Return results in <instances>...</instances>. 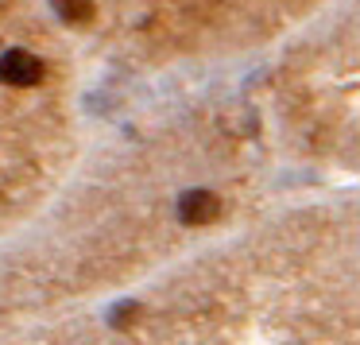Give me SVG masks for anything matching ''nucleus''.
I'll list each match as a JSON object with an SVG mask.
<instances>
[{"label": "nucleus", "instance_id": "20e7f679", "mask_svg": "<svg viewBox=\"0 0 360 345\" xmlns=\"http://www.w3.org/2000/svg\"><path fill=\"white\" fill-rule=\"evenodd\" d=\"M136 314H140V303H120V306H112V310H109V322H112V326H132Z\"/></svg>", "mask_w": 360, "mask_h": 345}, {"label": "nucleus", "instance_id": "f257e3e1", "mask_svg": "<svg viewBox=\"0 0 360 345\" xmlns=\"http://www.w3.org/2000/svg\"><path fill=\"white\" fill-rule=\"evenodd\" d=\"M0 82L4 86H35V82H43V58L32 55V51L24 47H12L0 55Z\"/></svg>", "mask_w": 360, "mask_h": 345}, {"label": "nucleus", "instance_id": "f03ea898", "mask_svg": "<svg viewBox=\"0 0 360 345\" xmlns=\"http://www.w3.org/2000/svg\"><path fill=\"white\" fill-rule=\"evenodd\" d=\"M217 218V194L205 187H194L179 198V221L182 225H210Z\"/></svg>", "mask_w": 360, "mask_h": 345}, {"label": "nucleus", "instance_id": "7ed1b4c3", "mask_svg": "<svg viewBox=\"0 0 360 345\" xmlns=\"http://www.w3.org/2000/svg\"><path fill=\"white\" fill-rule=\"evenodd\" d=\"M51 8L63 24H86L94 16V0H51Z\"/></svg>", "mask_w": 360, "mask_h": 345}]
</instances>
